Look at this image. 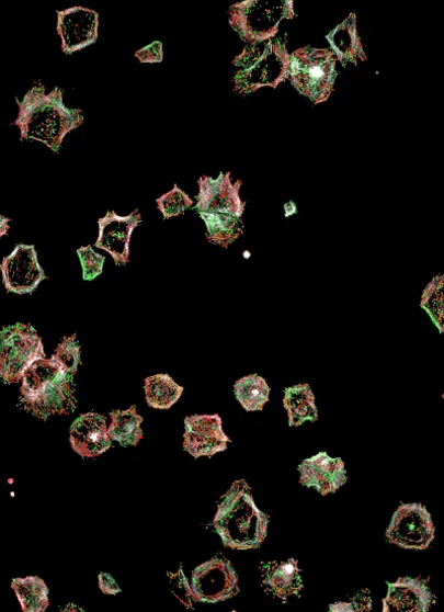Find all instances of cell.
<instances>
[{
    "label": "cell",
    "mask_w": 444,
    "mask_h": 612,
    "mask_svg": "<svg viewBox=\"0 0 444 612\" xmlns=\"http://www.w3.org/2000/svg\"><path fill=\"white\" fill-rule=\"evenodd\" d=\"M293 2L274 0V2L238 3L229 10L231 27L249 44L274 38L283 20L294 18Z\"/></svg>",
    "instance_id": "obj_6"
},
{
    "label": "cell",
    "mask_w": 444,
    "mask_h": 612,
    "mask_svg": "<svg viewBox=\"0 0 444 612\" xmlns=\"http://www.w3.org/2000/svg\"><path fill=\"white\" fill-rule=\"evenodd\" d=\"M298 471L300 485L315 488L321 496L335 494L348 481L342 458L330 457L326 452L306 458Z\"/></svg>",
    "instance_id": "obj_15"
},
{
    "label": "cell",
    "mask_w": 444,
    "mask_h": 612,
    "mask_svg": "<svg viewBox=\"0 0 444 612\" xmlns=\"http://www.w3.org/2000/svg\"><path fill=\"white\" fill-rule=\"evenodd\" d=\"M52 359L59 363L69 374L75 376L81 363L80 345L77 341V335L65 337L56 348Z\"/></svg>",
    "instance_id": "obj_28"
},
{
    "label": "cell",
    "mask_w": 444,
    "mask_h": 612,
    "mask_svg": "<svg viewBox=\"0 0 444 612\" xmlns=\"http://www.w3.org/2000/svg\"><path fill=\"white\" fill-rule=\"evenodd\" d=\"M435 602V597L426 580L420 577H405L396 582H388V594L384 599V612H428Z\"/></svg>",
    "instance_id": "obj_17"
},
{
    "label": "cell",
    "mask_w": 444,
    "mask_h": 612,
    "mask_svg": "<svg viewBox=\"0 0 444 612\" xmlns=\"http://www.w3.org/2000/svg\"><path fill=\"white\" fill-rule=\"evenodd\" d=\"M234 392L238 403L247 412L262 411L270 403L271 387L258 374H249L238 379Z\"/></svg>",
    "instance_id": "obj_22"
},
{
    "label": "cell",
    "mask_w": 444,
    "mask_h": 612,
    "mask_svg": "<svg viewBox=\"0 0 444 612\" xmlns=\"http://www.w3.org/2000/svg\"><path fill=\"white\" fill-rule=\"evenodd\" d=\"M269 525L270 515L258 509L246 480L234 483L214 519L223 545L234 551L258 549L266 539Z\"/></svg>",
    "instance_id": "obj_2"
},
{
    "label": "cell",
    "mask_w": 444,
    "mask_h": 612,
    "mask_svg": "<svg viewBox=\"0 0 444 612\" xmlns=\"http://www.w3.org/2000/svg\"><path fill=\"white\" fill-rule=\"evenodd\" d=\"M372 600L369 596L366 597L365 592H362L354 597L352 602H339L330 604V611H371L372 603L366 601Z\"/></svg>",
    "instance_id": "obj_31"
},
{
    "label": "cell",
    "mask_w": 444,
    "mask_h": 612,
    "mask_svg": "<svg viewBox=\"0 0 444 612\" xmlns=\"http://www.w3.org/2000/svg\"><path fill=\"white\" fill-rule=\"evenodd\" d=\"M71 447L82 457H98L112 446L106 419L95 412L77 418L70 427Z\"/></svg>",
    "instance_id": "obj_16"
},
{
    "label": "cell",
    "mask_w": 444,
    "mask_h": 612,
    "mask_svg": "<svg viewBox=\"0 0 444 612\" xmlns=\"http://www.w3.org/2000/svg\"><path fill=\"white\" fill-rule=\"evenodd\" d=\"M284 395V407L288 413L291 427H300L305 422L318 420L315 395L309 385L289 387L285 389Z\"/></svg>",
    "instance_id": "obj_20"
},
{
    "label": "cell",
    "mask_w": 444,
    "mask_h": 612,
    "mask_svg": "<svg viewBox=\"0 0 444 612\" xmlns=\"http://www.w3.org/2000/svg\"><path fill=\"white\" fill-rule=\"evenodd\" d=\"M435 528L428 509L419 503H403L394 513L386 531L389 543L410 551H425L433 542Z\"/></svg>",
    "instance_id": "obj_8"
},
{
    "label": "cell",
    "mask_w": 444,
    "mask_h": 612,
    "mask_svg": "<svg viewBox=\"0 0 444 612\" xmlns=\"http://www.w3.org/2000/svg\"><path fill=\"white\" fill-rule=\"evenodd\" d=\"M146 401L149 407L168 410L184 394V387L177 385L169 374H156L145 381Z\"/></svg>",
    "instance_id": "obj_23"
},
{
    "label": "cell",
    "mask_w": 444,
    "mask_h": 612,
    "mask_svg": "<svg viewBox=\"0 0 444 612\" xmlns=\"http://www.w3.org/2000/svg\"><path fill=\"white\" fill-rule=\"evenodd\" d=\"M82 267L84 281H93L103 273L105 257L96 253L93 246L82 247L77 250Z\"/></svg>",
    "instance_id": "obj_29"
},
{
    "label": "cell",
    "mask_w": 444,
    "mask_h": 612,
    "mask_svg": "<svg viewBox=\"0 0 444 612\" xmlns=\"http://www.w3.org/2000/svg\"><path fill=\"white\" fill-rule=\"evenodd\" d=\"M420 306L442 335L444 332V276L442 274L434 276L424 287Z\"/></svg>",
    "instance_id": "obj_26"
},
{
    "label": "cell",
    "mask_w": 444,
    "mask_h": 612,
    "mask_svg": "<svg viewBox=\"0 0 444 612\" xmlns=\"http://www.w3.org/2000/svg\"><path fill=\"white\" fill-rule=\"evenodd\" d=\"M207 226V240L215 246L228 249L243 234L241 217L225 213H200Z\"/></svg>",
    "instance_id": "obj_21"
},
{
    "label": "cell",
    "mask_w": 444,
    "mask_h": 612,
    "mask_svg": "<svg viewBox=\"0 0 444 612\" xmlns=\"http://www.w3.org/2000/svg\"><path fill=\"white\" fill-rule=\"evenodd\" d=\"M231 440L219 415H196L185 419L184 449L195 458L226 451Z\"/></svg>",
    "instance_id": "obj_14"
},
{
    "label": "cell",
    "mask_w": 444,
    "mask_h": 612,
    "mask_svg": "<svg viewBox=\"0 0 444 612\" xmlns=\"http://www.w3.org/2000/svg\"><path fill=\"white\" fill-rule=\"evenodd\" d=\"M335 58L342 66L348 63L357 64L358 59H367V55L363 48L362 41L357 32V16L351 14L342 24L334 29L326 36Z\"/></svg>",
    "instance_id": "obj_19"
},
{
    "label": "cell",
    "mask_w": 444,
    "mask_h": 612,
    "mask_svg": "<svg viewBox=\"0 0 444 612\" xmlns=\"http://www.w3.org/2000/svg\"><path fill=\"white\" fill-rule=\"evenodd\" d=\"M135 56L140 63L156 64L163 59V47L161 42H153L150 45L136 52Z\"/></svg>",
    "instance_id": "obj_32"
},
{
    "label": "cell",
    "mask_w": 444,
    "mask_h": 612,
    "mask_svg": "<svg viewBox=\"0 0 444 612\" xmlns=\"http://www.w3.org/2000/svg\"><path fill=\"white\" fill-rule=\"evenodd\" d=\"M111 417L109 434L112 441H117L123 446H136L144 438L141 429L144 419L137 413L136 406L126 411L114 410Z\"/></svg>",
    "instance_id": "obj_24"
},
{
    "label": "cell",
    "mask_w": 444,
    "mask_h": 612,
    "mask_svg": "<svg viewBox=\"0 0 444 612\" xmlns=\"http://www.w3.org/2000/svg\"><path fill=\"white\" fill-rule=\"evenodd\" d=\"M100 588L105 594H117L122 591L116 580L105 573L100 575Z\"/></svg>",
    "instance_id": "obj_33"
},
{
    "label": "cell",
    "mask_w": 444,
    "mask_h": 612,
    "mask_svg": "<svg viewBox=\"0 0 444 612\" xmlns=\"http://www.w3.org/2000/svg\"><path fill=\"white\" fill-rule=\"evenodd\" d=\"M11 218L0 215V238H3L5 236H8L9 231H10V223H11Z\"/></svg>",
    "instance_id": "obj_34"
},
{
    "label": "cell",
    "mask_w": 444,
    "mask_h": 612,
    "mask_svg": "<svg viewBox=\"0 0 444 612\" xmlns=\"http://www.w3.org/2000/svg\"><path fill=\"white\" fill-rule=\"evenodd\" d=\"M262 586L266 592L287 602L292 596L300 597L304 588L301 571L296 559L262 564Z\"/></svg>",
    "instance_id": "obj_18"
},
{
    "label": "cell",
    "mask_w": 444,
    "mask_h": 612,
    "mask_svg": "<svg viewBox=\"0 0 444 612\" xmlns=\"http://www.w3.org/2000/svg\"><path fill=\"white\" fill-rule=\"evenodd\" d=\"M168 576L171 579L173 586L172 592L174 593L175 598L178 597V594H180V592H182L181 601L190 609H193L194 608L193 601L196 600L194 598L191 585L189 583V580L183 574V568L181 567L180 573L175 575L168 574Z\"/></svg>",
    "instance_id": "obj_30"
},
{
    "label": "cell",
    "mask_w": 444,
    "mask_h": 612,
    "mask_svg": "<svg viewBox=\"0 0 444 612\" xmlns=\"http://www.w3.org/2000/svg\"><path fill=\"white\" fill-rule=\"evenodd\" d=\"M140 222L138 208L128 216L110 211L99 219L100 236L95 247L110 253L117 265H126L130 257L132 236Z\"/></svg>",
    "instance_id": "obj_13"
},
{
    "label": "cell",
    "mask_w": 444,
    "mask_h": 612,
    "mask_svg": "<svg viewBox=\"0 0 444 612\" xmlns=\"http://www.w3.org/2000/svg\"><path fill=\"white\" fill-rule=\"evenodd\" d=\"M21 405L34 417L67 416L77 405L73 375L50 359L36 361L23 375Z\"/></svg>",
    "instance_id": "obj_3"
},
{
    "label": "cell",
    "mask_w": 444,
    "mask_h": 612,
    "mask_svg": "<svg viewBox=\"0 0 444 612\" xmlns=\"http://www.w3.org/2000/svg\"><path fill=\"white\" fill-rule=\"evenodd\" d=\"M8 292L32 294L47 279L34 246L19 245L0 264Z\"/></svg>",
    "instance_id": "obj_10"
},
{
    "label": "cell",
    "mask_w": 444,
    "mask_h": 612,
    "mask_svg": "<svg viewBox=\"0 0 444 612\" xmlns=\"http://www.w3.org/2000/svg\"><path fill=\"white\" fill-rule=\"evenodd\" d=\"M57 33L61 39V50L72 55L99 39L100 14L91 9L71 8L57 11Z\"/></svg>",
    "instance_id": "obj_11"
},
{
    "label": "cell",
    "mask_w": 444,
    "mask_h": 612,
    "mask_svg": "<svg viewBox=\"0 0 444 612\" xmlns=\"http://www.w3.org/2000/svg\"><path fill=\"white\" fill-rule=\"evenodd\" d=\"M200 193L196 196L198 213H225L241 217L246 203L240 199L241 181L232 182L230 173L217 179L203 177L198 181Z\"/></svg>",
    "instance_id": "obj_12"
},
{
    "label": "cell",
    "mask_w": 444,
    "mask_h": 612,
    "mask_svg": "<svg viewBox=\"0 0 444 612\" xmlns=\"http://www.w3.org/2000/svg\"><path fill=\"white\" fill-rule=\"evenodd\" d=\"M62 93L55 88L47 94L45 86L37 83L23 101L16 99L19 117L11 125L21 129L22 140L42 141L59 152L65 136L83 123L82 111L66 107Z\"/></svg>",
    "instance_id": "obj_1"
},
{
    "label": "cell",
    "mask_w": 444,
    "mask_h": 612,
    "mask_svg": "<svg viewBox=\"0 0 444 612\" xmlns=\"http://www.w3.org/2000/svg\"><path fill=\"white\" fill-rule=\"evenodd\" d=\"M232 64L239 68L235 76L236 93L251 94L263 87L276 89L289 79L287 39L249 44Z\"/></svg>",
    "instance_id": "obj_4"
},
{
    "label": "cell",
    "mask_w": 444,
    "mask_h": 612,
    "mask_svg": "<svg viewBox=\"0 0 444 612\" xmlns=\"http://www.w3.org/2000/svg\"><path fill=\"white\" fill-rule=\"evenodd\" d=\"M12 588L25 612H44L49 607V589L42 578H18L13 580Z\"/></svg>",
    "instance_id": "obj_25"
},
{
    "label": "cell",
    "mask_w": 444,
    "mask_h": 612,
    "mask_svg": "<svg viewBox=\"0 0 444 612\" xmlns=\"http://www.w3.org/2000/svg\"><path fill=\"white\" fill-rule=\"evenodd\" d=\"M156 202L164 219L180 216L194 205V200L175 184Z\"/></svg>",
    "instance_id": "obj_27"
},
{
    "label": "cell",
    "mask_w": 444,
    "mask_h": 612,
    "mask_svg": "<svg viewBox=\"0 0 444 612\" xmlns=\"http://www.w3.org/2000/svg\"><path fill=\"white\" fill-rule=\"evenodd\" d=\"M196 601L216 603L239 593L238 576L227 559L216 557L197 567L191 579Z\"/></svg>",
    "instance_id": "obj_9"
},
{
    "label": "cell",
    "mask_w": 444,
    "mask_h": 612,
    "mask_svg": "<svg viewBox=\"0 0 444 612\" xmlns=\"http://www.w3.org/2000/svg\"><path fill=\"white\" fill-rule=\"evenodd\" d=\"M43 339L31 325L18 324L0 331V379L19 384L25 372L45 359Z\"/></svg>",
    "instance_id": "obj_7"
},
{
    "label": "cell",
    "mask_w": 444,
    "mask_h": 612,
    "mask_svg": "<svg viewBox=\"0 0 444 612\" xmlns=\"http://www.w3.org/2000/svg\"><path fill=\"white\" fill-rule=\"evenodd\" d=\"M337 58L329 49L305 47L291 55L289 78L296 90L315 104L331 95L338 76Z\"/></svg>",
    "instance_id": "obj_5"
}]
</instances>
